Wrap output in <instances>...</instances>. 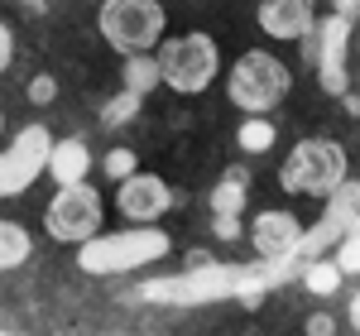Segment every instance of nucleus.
<instances>
[{
    "instance_id": "obj_1",
    "label": "nucleus",
    "mask_w": 360,
    "mask_h": 336,
    "mask_svg": "<svg viewBox=\"0 0 360 336\" xmlns=\"http://www.w3.org/2000/svg\"><path fill=\"white\" fill-rule=\"evenodd\" d=\"M293 91V72L288 63L274 58L269 49H250V53L236 58V67L226 72V96L236 111H245L250 120H264V115L283 106Z\"/></svg>"
},
{
    "instance_id": "obj_2",
    "label": "nucleus",
    "mask_w": 360,
    "mask_h": 336,
    "mask_svg": "<svg viewBox=\"0 0 360 336\" xmlns=\"http://www.w3.org/2000/svg\"><path fill=\"white\" fill-rule=\"evenodd\" d=\"M346 183V149L332 135L298 140L278 164V188L293 197H332Z\"/></svg>"
},
{
    "instance_id": "obj_3",
    "label": "nucleus",
    "mask_w": 360,
    "mask_h": 336,
    "mask_svg": "<svg viewBox=\"0 0 360 336\" xmlns=\"http://www.w3.org/2000/svg\"><path fill=\"white\" fill-rule=\"evenodd\" d=\"M217 72H221V49H217L212 34L193 29V34H178V39L159 44V82L168 91L197 96V91H207L217 82Z\"/></svg>"
},
{
    "instance_id": "obj_4",
    "label": "nucleus",
    "mask_w": 360,
    "mask_h": 336,
    "mask_svg": "<svg viewBox=\"0 0 360 336\" xmlns=\"http://www.w3.org/2000/svg\"><path fill=\"white\" fill-rule=\"evenodd\" d=\"M96 25H101V39L111 44L115 53L144 58L149 49H159L168 15L159 0H106L96 10Z\"/></svg>"
},
{
    "instance_id": "obj_5",
    "label": "nucleus",
    "mask_w": 360,
    "mask_h": 336,
    "mask_svg": "<svg viewBox=\"0 0 360 336\" xmlns=\"http://www.w3.org/2000/svg\"><path fill=\"white\" fill-rule=\"evenodd\" d=\"M44 231L53 235L58 245L96 240V231H101V197H96V188H86V183L58 188L49 212H44Z\"/></svg>"
},
{
    "instance_id": "obj_6",
    "label": "nucleus",
    "mask_w": 360,
    "mask_h": 336,
    "mask_svg": "<svg viewBox=\"0 0 360 336\" xmlns=\"http://www.w3.org/2000/svg\"><path fill=\"white\" fill-rule=\"evenodd\" d=\"M168 207H173V188L159 173H130L115 188V212L135 226H154L159 217H168Z\"/></svg>"
},
{
    "instance_id": "obj_7",
    "label": "nucleus",
    "mask_w": 360,
    "mask_h": 336,
    "mask_svg": "<svg viewBox=\"0 0 360 336\" xmlns=\"http://www.w3.org/2000/svg\"><path fill=\"white\" fill-rule=\"evenodd\" d=\"M250 240H255V250L264 254V259H283L303 240V226H298L293 212H259L255 226H250Z\"/></svg>"
},
{
    "instance_id": "obj_8",
    "label": "nucleus",
    "mask_w": 360,
    "mask_h": 336,
    "mask_svg": "<svg viewBox=\"0 0 360 336\" xmlns=\"http://www.w3.org/2000/svg\"><path fill=\"white\" fill-rule=\"evenodd\" d=\"M259 29L264 34H274V39H307V29H312V5L307 0H269V5H259Z\"/></svg>"
},
{
    "instance_id": "obj_9",
    "label": "nucleus",
    "mask_w": 360,
    "mask_h": 336,
    "mask_svg": "<svg viewBox=\"0 0 360 336\" xmlns=\"http://www.w3.org/2000/svg\"><path fill=\"white\" fill-rule=\"evenodd\" d=\"M86 168H91V154H86V144H82V140H63V144H53V154H49V173L58 178V188L86 183Z\"/></svg>"
},
{
    "instance_id": "obj_10",
    "label": "nucleus",
    "mask_w": 360,
    "mask_h": 336,
    "mask_svg": "<svg viewBox=\"0 0 360 336\" xmlns=\"http://www.w3.org/2000/svg\"><path fill=\"white\" fill-rule=\"evenodd\" d=\"M245 197H250V173L245 168H231L221 183L212 188V217H240Z\"/></svg>"
},
{
    "instance_id": "obj_11",
    "label": "nucleus",
    "mask_w": 360,
    "mask_h": 336,
    "mask_svg": "<svg viewBox=\"0 0 360 336\" xmlns=\"http://www.w3.org/2000/svg\"><path fill=\"white\" fill-rule=\"evenodd\" d=\"M34 254V235L20 221H0V269H20Z\"/></svg>"
},
{
    "instance_id": "obj_12",
    "label": "nucleus",
    "mask_w": 360,
    "mask_h": 336,
    "mask_svg": "<svg viewBox=\"0 0 360 336\" xmlns=\"http://www.w3.org/2000/svg\"><path fill=\"white\" fill-rule=\"evenodd\" d=\"M236 144L250 149V154H259V149H269V144H274V125H269V120H245V125H240V135H236Z\"/></svg>"
},
{
    "instance_id": "obj_13",
    "label": "nucleus",
    "mask_w": 360,
    "mask_h": 336,
    "mask_svg": "<svg viewBox=\"0 0 360 336\" xmlns=\"http://www.w3.org/2000/svg\"><path fill=\"white\" fill-rule=\"evenodd\" d=\"M149 82H159V63H149V58H130V77H125V91H144Z\"/></svg>"
},
{
    "instance_id": "obj_14",
    "label": "nucleus",
    "mask_w": 360,
    "mask_h": 336,
    "mask_svg": "<svg viewBox=\"0 0 360 336\" xmlns=\"http://www.w3.org/2000/svg\"><path fill=\"white\" fill-rule=\"evenodd\" d=\"M135 106H139V96H135V91H120L111 106L101 111V120H106V125H125V120H135Z\"/></svg>"
},
{
    "instance_id": "obj_15",
    "label": "nucleus",
    "mask_w": 360,
    "mask_h": 336,
    "mask_svg": "<svg viewBox=\"0 0 360 336\" xmlns=\"http://www.w3.org/2000/svg\"><path fill=\"white\" fill-rule=\"evenodd\" d=\"M106 173H111L115 183H125L130 173H139V168H135V154H130V149H111V154H106Z\"/></svg>"
},
{
    "instance_id": "obj_16",
    "label": "nucleus",
    "mask_w": 360,
    "mask_h": 336,
    "mask_svg": "<svg viewBox=\"0 0 360 336\" xmlns=\"http://www.w3.org/2000/svg\"><path fill=\"white\" fill-rule=\"evenodd\" d=\"M53 96H58V82H53V77H34V82H29V101H34V106H49Z\"/></svg>"
},
{
    "instance_id": "obj_17",
    "label": "nucleus",
    "mask_w": 360,
    "mask_h": 336,
    "mask_svg": "<svg viewBox=\"0 0 360 336\" xmlns=\"http://www.w3.org/2000/svg\"><path fill=\"white\" fill-rule=\"evenodd\" d=\"M307 283H312L317 293H332V288H336V269H332V264H317V269L307 274Z\"/></svg>"
},
{
    "instance_id": "obj_18",
    "label": "nucleus",
    "mask_w": 360,
    "mask_h": 336,
    "mask_svg": "<svg viewBox=\"0 0 360 336\" xmlns=\"http://www.w3.org/2000/svg\"><path fill=\"white\" fill-rule=\"evenodd\" d=\"M212 231H217V240H236L245 226H240V217H212Z\"/></svg>"
},
{
    "instance_id": "obj_19",
    "label": "nucleus",
    "mask_w": 360,
    "mask_h": 336,
    "mask_svg": "<svg viewBox=\"0 0 360 336\" xmlns=\"http://www.w3.org/2000/svg\"><path fill=\"white\" fill-rule=\"evenodd\" d=\"M15 63V29L10 25H0V72Z\"/></svg>"
},
{
    "instance_id": "obj_20",
    "label": "nucleus",
    "mask_w": 360,
    "mask_h": 336,
    "mask_svg": "<svg viewBox=\"0 0 360 336\" xmlns=\"http://www.w3.org/2000/svg\"><path fill=\"white\" fill-rule=\"evenodd\" d=\"M332 332H336V322L327 312H312V317H307V336H332Z\"/></svg>"
},
{
    "instance_id": "obj_21",
    "label": "nucleus",
    "mask_w": 360,
    "mask_h": 336,
    "mask_svg": "<svg viewBox=\"0 0 360 336\" xmlns=\"http://www.w3.org/2000/svg\"><path fill=\"white\" fill-rule=\"evenodd\" d=\"M188 269H193V274H207V269H217V259L207 250H188Z\"/></svg>"
},
{
    "instance_id": "obj_22",
    "label": "nucleus",
    "mask_w": 360,
    "mask_h": 336,
    "mask_svg": "<svg viewBox=\"0 0 360 336\" xmlns=\"http://www.w3.org/2000/svg\"><path fill=\"white\" fill-rule=\"evenodd\" d=\"M336 269H346V274H356V269H360V264H356V235L341 245V264H336Z\"/></svg>"
},
{
    "instance_id": "obj_23",
    "label": "nucleus",
    "mask_w": 360,
    "mask_h": 336,
    "mask_svg": "<svg viewBox=\"0 0 360 336\" xmlns=\"http://www.w3.org/2000/svg\"><path fill=\"white\" fill-rule=\"evenodd\" d=\"M0 130H5V115H0Z\"/></svg>"
},
{
    "instance_id": "obj_24",
    "label": "nucleus",
    "mask_w": 360,
    "mask_h": 336,
    "mask_svg": "<svg viewBox=\"0 0 360 336\" xmlns=\"http://www.w3.org/2000/svg\"><path fill=\"white\" fill-rule=\"evenodd\" d=\"M250 336H259V332H250Z\"/></svg>"
}]
</instances>
